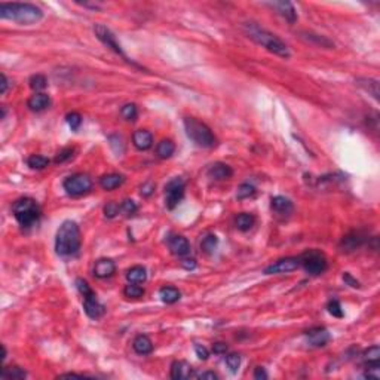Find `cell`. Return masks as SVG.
Wrapping results in <instances>:
<instances>
[{"mask_svg": "<svg viewBox=\"0 0 380 380\" xmlns=\"http://www.w3.org/2000/svg\"><path fill=\"white\" fill-rule=\"evenodd\" d=\"M244 33L253 40L255 42L257 45L263 46L265 49H268L269 52L278 55V57H282V58H290V49L288 46L285 45L278 36H275L273 33L268 32L266 29L257 26L255 22H245L244 26Z\"/></svg>", "mask_w": 380, "mask_h": 380, "instance_id": "1", "label": "cell"}, {"mask_svg": "<svg viewBox=\"0 0 380 380\" xmlns=\"http://www.w3.org/2000/svg\"><path fill=\"white\" fill-rule=\"evenodd\" d=\"M82 244V238H80V230L79 226L71 222L65 220L60 226L57 236H55V250L60 255L63 257H70L79 253Z\"/></svg>", "mask_w": 380, "mask_h": 380, "instance_id": "2", "label": "cell"}, {"mask_svg": "<svg viewBox=\"0 0 380 380\" xmlns=\"http://www.w3.org/2000/svg\"><path fill=\"white\" fill-rule=\"evenodd\" d=\"M0 18L30 26L43 18V12L32 3H0Z\"/></svg>", "mask_w": 380, "mask_h": 380, "instance_id": "3", "label": "cell"}, {"mask_svg": "<svg viewBox=\"0 0 380 380\" xmlns=\"http://www.w3.org/2000/svg\"><path fill=\"white\" fill-rule=\"evenodd\" d=\"M184 129L187 137L192 140L196 146L204 147V149H211L216 146V137H214L212 131L209 129L208 125L204 122L198 121L195 117H186L184 119Z\"/></svg>", "mask_w": 380, "mask_h": 380, "instance_id": "4", "label": "cell"}, {"mask_svg": "<svg viewBox=\"0 0 380 380\" xmlns=\"http://www.w3.org/2000/svg\"><path fill=\"white\" fill-rule=\"evenodd\" d=\"M12 212L22 227H30L40 219V206L32 198H21L12 205Z\"/></svg>", "mask_w": 380, "mask_h": 380, "instance_id": "5", "label": "cell"}, {"mask_svg": "<svg viewBox=\"0 0 380 380\" xmlns=\"http://www.w3.org/2000/svg\"><path fill=\"white\" fill-rule=\"evenodd\" d=\"M300 266L312 276H318L327 270V258L318 250H307L300 257Z\"/></svg>", "mask_w": 380, "mask_h": 380, "instance_id": "6", "label": "cell"}, {"mask_svg": "<svg viewBox=\"0 0 380 380\" xmlns=\"http://www.w3.org/2000/svg\"><path fill=\"white\" fill-rule=\"evenodd\" d=\"M64 190L71 196H80L92 189V180L86 174H73L64 180Z\"/></svg>", "mask_w": 380, "mask_h": 380, "instance_id": "7", "label": "cell"}, {"mask_svg": "<svg viewBox=\"0 0 380 380\" xmlns=\"http://www.w3.org/2000/svg\"><path fill=\"white\" fill-rule=\"evenodd\" d=\"M184 189H186V183L183 181V178L175 177L173 180H170L165 186V205L168 209H174L180 201L184 196Z\"/></svg>", "mask_w": 380, "mask_h": 380, "instance_id": "8", "label": "cell"}, {"mask_svg": "<svg viewBox=\"0 0 380 380\" xmlns=\"http://www.w3.org/2000/svg\"><path fill=\"white\" fill-rule=\"evenodd\" d=\"M94 33H95V36H97V39H98L101 43H104V45L109 48V49H111L114 54L121 55V57H124V58L127 60V55H125V52H124V49H122V46L117 43L114 34H113L106 26H103V24H95Z\"/></svg>", "mask_w": 380, "mask_h": 380, "instance_id": "9", "label": "cell"}, {"mask_svg": "<svg viewBox=\"0 0 380 380\" xmlns=\"http://www.w3.org/2000/svg\"><path fill=\"white\" fill-rule=\"evenodd\" d=\"M299 266H300V260H299V257H287V258L278 260L276 263L268 266V268L265 269V273H266V275L288 273V272H293V270L299 269Z\"/></svg>", "mask_w": 380, "mask_h": 380, "instance_id": "10", "label": "cell"}, {"mask_svg": "<svg viewBox=\"0 0 380 380\" xmlns=\"http://www.w3.org/2000/svg\"><path fill=\"white\" fill-rule=\"evenodd\" d=\"M307 342L315 348H322L330 342V332L324 327H315L306 332Z\"/></svg>", "mask_w": 380, "mask_h": 380, "instance_id": "11", "label": "cell"}, {"mask_svg": "<svg viewBox=\"0 0 380 380\" xmlns=\"http://www.w3.org/2000/svg\"><path fill=\"white\" fill-rule=\"evenodd\" d=\"M266 5L270 6L272 9H275L282 18H285L290 24H294L297 21V12H296V8L293 6L291 2H269Z\"/></svg>", "mask_w": 380, "mask_h": 380, "instance_id": "12", "label": "cell"}, {"mask_svg": "<svg viewBox=\"0 0 380 380\" xmlns=\"http://www.w3.org/2000/svg\"><path fill=\"white\" fill-rule=\"evenodd\" d=\"M168 247L174 255L184 257L190 253V244L181 235H171L168 238Z\"/></svg>", "mask_w": 380, "mask_h": 380, "instance_id": "13", "label": "cell"}, {"mask_svg": "<svg viewBox=\"0 0 380 380\" xmlns=\"http://www.w3.org/2000/svg\"><path fill=\"white\" fill-rule=\"evenodd\" d=\"M83 311L91 319H100L106 314V307L97 300V297L92 296L83 299Z\"/></svg>", "mask_w": 380, "mask_h": 380, "instance_id": "14", "label": "cell"}, {"mask_svg": "<svg viewBox=\"0 0 380 380\" xmlns=\"http://www.w3.org/2000/svg\"><path fill=\"white\" fill-rule=\"evenodd\" d=\"M208 177L212 178V180H229L232 175H233V170L230 168V166L227 163H223V162H216V163H212L208 171H206Z\"/></svg>", "mask_w": 380, "mask_h": 380, "instance_id": "15", "label": "cell"}, {"mask_svg": "<svg viewBox=\"0 0 380 380\" xmlns=\"http://www.w3.org/2000/svg\"><path fill=\"white\" fill-rule=\"evenodd\" d=\"M114 272H116V265L110 258H100L94 266V275L100 279L110 278Z\"/></svg>", "mask_w": 380, "mask_h": 380, "instance_id": "16", "label": "cell"}, {"mask_svg": "<svg viewBox=\"0 0 380 380\" xmlns=\"http://www.w3.org/2000/svg\"><path fill=\"white\" fill-rule=\"evenodd\" d=\"M132 142L138 150H149L153 146V135L146 129H137L132 134Z\"/></svg>", "mask_w": 380, "mask_h": 380, "instance_id": "17", "label": "cell"}, {"mask_svg": "<svg viewBox=\"0 0 380 380\" xmlns=\"http://www.w3.org/2000/svg\"><path fill=\"white\" fill-rule=\"evenodd\" d=\"M192 373H193L192 365L186 361H174L171 365V377L174 380L189 379V377H192Z\"/></svg>", "mask_w": 380, "mask_h": 380, "instance_id": "18", "label": "cell"}, {"mask_svg": "<svg viewBox=\"0 0 380 380\" xmlns=\"http://www.w3.org/2000/svg\"><path fill=\"white\" fill-rule=\"evenodd\" d=\"M270 206L276 214H281V216H288V214L293 211V202L285 198V196H275L270 201Z\"/></svg>", "mask_w": 380, "mask_h": 380, "instance_id": "19", "label": "cell"}, {"mask_svg": "<svg viewBox=\"0 0 380 380\" xmlns=\"http://www.w3.org/2000/svg\"><path fill=\"white\" fill-rule=\"evenodd\" d=\"M132 348L138 355H149L153 350V343L146 334H138L132 342Z\"/></svg>", "mask_w": 380, "mask_h": 380, "instance_id": "20", "label": "cell"}, {"mask_svg": "<svg viewBox=\"0 0 380 380\" xmlns=\"http://www.w3.org/2000/svg\"><path fill=\"white\" fill-rule=\"evenodd\" d=\"M356 85L360 88H363L365 92H368V95L379 101V82L376 79H371V78H358L356 79Z\"/></svg>", "mask_w": 380, "mask_h": 380, "instance_id": "21", "label": "cell"}, {"mask_svg": "<svg viewBox=\"0 0 380 380\" xmlns=\"http://www.w3.org/2000/svg\"><path fill=\"white\" fill-rule=\"evenodd\" d=\"M364 238L358 233V232H352L348 236L343 238V241L340 244V247L343 248V251H353L356 248H360L363 245Z\"/></svg>", "mask_w": 380, "mask_h": 380, "instance_id": "22", "label": "cell"}, {"mask_svg": "<svg viewBox=\"0 0 380 380\" xmlns=\"http://www.w3.org/2000/svg\"><path fill=\"white\" fill-rule=\"evenodd\" d=\"M124 181H125V178L121 174H107L100 178V186L104 190H107V192H110V190H114L119 186H122Z\"/></svg>", "mask_w": 380, "mask_h": 380, "instance_id": "23", "label": "cell"}, {"mask_svg": "<svg viewBox=\"0 0 380 380\" xmlns=\"http://www.w3.org/2000/svg\"><path fill=\"white\" fill-rule=\"evenodd\" d=\"M49 103H51V100H49V97H48L46 94L37 92V94L32 95L27 104H29V107L33 111H42V110H45L48 106H49Z\"/></svg>", "mask_w": 380, "mask_h": 380, "instance_id": "24", "label": "cell"}, {"mask_svg": "<svg viewBox=\"0 0 380 380\" xmlns=\"http://www.w3.org/2000/svg\"><path fill=\"white\" fill-rule=\"evenodd\" d=\"M255 223V219L253 214H248V212H242L239 214L236 219H235V226L238 230H241V232H248Z\"/></svg>", "mask_w": 380, "mask_h": 380, "instance_id": "25", "label": "cell"}, {"mask_svg": "<svg viewBox=\"0 0 380 380\" xmlns=\"http://www.w3.org/2000/svg\"><path fill=\"white\" fill-rule=\"evenodd\" d=\"M159 297H160V300H162L163 303L173 304V303H175V301L180 300L181 294H180V291H178L177 288H174V287H162V288L159 290Z\"/></svg>", "mask_w": 380, "mask_h": 380, "instance_id": "26", "label": "cell"}, {"mask_svg": "<svg viewBox=\"0 0 380 380\" xmlns=\"http://www.w3.org/2000/svg\"><path fill=\"white\" fill-rule=\"evenodd\" d=\"M127 279L131 284H142L147 279V272L142 266H134L127 272Z\"/></svg>", "mask_w": 380, "mask_h": 380, "instance_id": "27", "label": "cell"}, {"mask_svg": "<svg viewBox=\"0 0 380 380\" xmlns=\"http://www.w3.org/2000/svg\"><path fill=\"white\" fill-rule=\"evenodd\" d=\"M175 152V144L171 141V140H162L158 147H156V155L160 158V159H168L174 155Z\"/></svg>", "mask_w": 380, "mask_h": 380, "instance_id": "28", "label": "cell"}, {"mask_svg": "<svg viewBox=\"0 0 380 380\" xmlns=\"http://www.w3.org/2000/svg\"><path fill=\"white\" fill-rule=\"evenodd\" d=\"M2 379H9V380H21V379H26L27 377V373L24 371L21 367H3L2 368V373H0Z\"/></svg>", "mask_w": 380, "mask_h": 380, "instance_id": "29", "label": "cell"}, {"mask_svg": "<svg viewBox=\"0 0 380 380\" xmlns=\"http://www.w3.org/2000/svg\"><path fill=\"white\" fill-rule=\"evenodd\" d=\"M304 36H301L303 39H306L307 42L311 43H315L317 46H321V48H327V49H331V48H334V43L331 40H328L327 37L324 36H319V34H314V33H301Z\"/></svg>", "mask_w": 380, "mask_h": 380, "instance_id": "30", "label": "cell"}, {"mask_svg": "<svg viewBox=\"0 0 380 380\" xmlns=\"http://www.w3.org/2000/svg\"><path fill=\"white\" fill-rule=\"evenodd\" d=\"M363 361L365 365H374L380 363V348L379 346H371L363 353Z\"/></svg>", "mask_w": 380, "mask_h": 380, "instance_id": "31", "label": "cell"}, {"mask_svg": "<svg viewBox=\"0 0 380 380\" xmlns=\"http://www.w3.org/2000/svg\"><path fill=\"white\" fill-rule=\"evenodd\" d=\"M217 245H219V239H217L216 235H206L201 242V248L206 254H212L214 251H216Z\"/></svg>", "mask_w": 380, "mask_h": 380, "instance_id": "32", "label": "cell"}, {"mask_svg": "<svg viewBox=\"0 0 380 380\" xmlns=\"http://www.w3.org/2000/svg\"><path fill=\"white\" fill-rule=\"evenodd\" d=\"M48 163H49V159L42 156V155H32L27 159V165L32 170H43L48 166Z\"/></svg>", "mask_w": 380, "mask_h": 380, "instance_id": "33", "label": "cell"}, {"mask_svg": "<svg viewBox=\"0 0 380 380\" xmlns=\"http://www.w3.org/2000/svg\"><path fill=\"white\" fill-rule=\"evenodd\" d=\"M255 195V187L250 183H244L238 187V192H236V198L238 199H248V198H253Z\"/></svg>", "mask_w": 380, "mask_h": 380, "instance_id": "34", "label": "cell"}, {"mask_svg": "<svg viewBox=\"0 0 380 380\" xmlns=\"http://www.w3.org/2000/svg\"><path fill=\"white\" fill-rule=\"evenodd\" d=\"M124 294L129 299H140L144 296V288L140 287V285L137 284H128L125 285V288H124Z\"/></svg>", "mask_w": 380, "mask_h": 380, "instance_id": "35", "label": "cell"}, {"mask_svg": "<svg viewBox=\"0 0 380 380\" xmlns=\"http://www.w3.org/2000/svg\"><path fill=\"white\" fill-rule=\"evenodd\" d=\"M121 114H122V117L125 119V121L132 122V121H135L137 116H138V110H137L135 104H125L121 109Z\"/></svg>", "mask_w": 380, "mask_h": 380, "instance_id": "36", "label": "cell"}, {"mask_svg": "<svg viewBox=\"0 0 380 380\" xmlns=\"http://www.w3.org/2000/svg\"><path fill=\"white\" fill-rule=\"evenodd\" d=\"M76 288H78V291L83 296V299H88V297L95 296V293H94L92 288L89 287V284H88L85 279H82V278H78V279H76Z\"/></svg>", "mask_w": 380, "mask_h": 380, "instance_id": "37", "label": "cell"}, {"mask_svg": "<svg viewBox=\"0 0 380 380\" xmlns=\"http://www.w3.org/2000/svg\"><path fill=\"white\" fill-rule=\"evenodd\" d=\"M65 121L68 124V127L73 129V131H78L82 125V116L78 113V111H71L65 116Z\"/></svg>", "mask_w": 380, "mask_h": 380, "instance_id": "38", "label": "cell"}, {"mask_svg": "<svg viewBox=\"0 0 380 380\" xmlns=\"http://www.w3.org/2000/svg\"><path fill=\"white\" fill-rule=\"evenodd\" d=\"M226 365L229 367V370L232 373H238V370H239V367H241V356L238 353L227 355L226 356Z\"/></svg>", "mask_w": 380, "mask_h": 380, "instance_id": "39", "label": "cell"}, {"mask_svg": "<svg viewBox=\"0 0 380 380\" xmlns=\"http://www.w3.org/2000/svg\"><path fill=\"white\" fill-rule=\"evenodd\" d=\"M46 85H48V80L43 75H34L30 78V88L34 91H42L46 88Z\"/></svg>", "mask_w": 380, "mask_h": 380, "instance_id": "40", "label": "cell"}, {"mask_svg": "<svg viewBox=\"0 0 380 380\" xmlns=\"http://www.w3.org/2000/svg\"><path fill=\"white\" fill-rule=\"evenodd\" d=\"M121 211L125 214L127 217H131V216H134V214L138 211V206H137V204H135L132 199H125V201L121 204Z\"/></svg>", "mask_w": 380, "mask_h": 380, "instance_id": "41", "label": "cell"}, {"mask_svg": "<svg viewBox=\"0 0 380 380\" xmlns=\"http://www.w3.org/2000/svg\"><path fill=\"white\" fill-rule=\"evenodd\" d=\"M327 309H328L330 315L336 317V318H343V309H342V306H340V303L337 300H331L328 303Z\"/></svg>", "mask_w": 380, "mask_h": 380, "instance_id": "42", "label": "cell"}, {"mask_svg": "<svg viewBox=\"0 0 380 380\" xmlns=\"http://www.w3.org/2000/svg\"><path fill=\"white\" fill-rule=\"evenodd\" d=\"M119 211H121V205L116 204V202H109V204L104 206V214H106V217H109V219L116 217L117 214H119Z\"/></svg>", "mask_w": 380, "mask_h": 380, "instance_id": "43", "label": "cell"}, {"mask_svg": "<svg viewBox=\"0 0 380 380\" xmlns=\"http://www.w3.org/2000/svg\"><path fill=\"white\" fill-rule=\"evenodd\" d=\"M73 149L71 147H65V149H63L61 152H58V155L55 156V162L57 163H63V162H65V160H68L71 156H73Z\"/></svg>", "mask_w": 380, "mask_h": 380, "instance_id": "44", "label": "cell"}, {"mask_svg": "<svg viewBox=\"0 0 380 380\" xmlns=\"http://www.w3.org/2000/svg\"><path fill=\"white\" fill-rule=\"evenodd\" d=\"M367 379H374L377 380L380 377V365L379 364H374V365H367V371L364 374Z\"/></svg>", "mask_w": 380, "mask_h": 380, "instance_id": "45", "label": "cell"}, {"mask_svg": "<svg viewBox=\"0 0 380 380\" xmlns=\"http://www.w3.org/2000/svg\"><path fill=\"white\" fill-rule=\"evenodd\" d=\"M109 141H110V146H111V149L114 150V153H117V146L121 147L122 150H125L122 137H119V135H111V137H109Z\"/></svg>", "mask_w": 380, "mask_h": 380, "instance_id": "46", "label": "cell"}, {"mask_svg": "<svg viewBox=\"0 0 380 380\" xmlns=\"http://www.w3.org/2000/svg\"><path fill=\"white\" fill-rule=\"evenodd\" d=\"M195 352H196V355H198L199 360H202V361H206V360H208L209 352H208V349H206L205 346L196 343V345H195Z\"/></svg>", "mask_w": 380, "mask_h": 380, "instance_id": "47", "label": "cell"}, {"mask_svg": "<svg viewBox=\"0 0 380 380\" xmlns=\"http://www.w3.org/2000/svg\"><path fill=\"white\" fill-rule=\"evenodd\" d=\"M227 350V345L224 342H216L212 345V352L217 353V355H222V353H226Z\"/></svg>", "mask_w": 380, "mask_h": 380, "instance_id": "48", "label": "cell"}, {"mask_svg": "<svg viewBox=\"0 0 380 380\" xmlns=\"http://www.w3.org/2000/svg\"><path fill=\"white\" fill-rule=\"evenodd\" d=\"M155 190V184L153 183H144L141 186V195L142 196H150Z\"/></svg>", "mask_w": 380, "mask_h": 380, "instance_id": "49", "label": "cell"}, {"mask_svg": "<svg viewBox=\"0 0 380 380\" xmlns=\"http://www.w3.org/2000/svg\"><path fill=\"white\" fill-rule=\"evenodd\" d=\"M268 377L269 376H268V373H266V370L263 367H257L254 370V379L255 380H266Z\"/></svg>", "mask_w": 380, "mask_h": 380, "instance_id": "50", "label": "cell"}, {"mask_svg": "<svg viewBox=\"0 0 380 380\" xmlns=\"http://www.w3.org/2000/svg\"><path fill=\"white\" fill-rule=\"evenodd\" d=\"M343 281L348 284V285H350V287H353V288H360V282L356 281V279H353L352 276H350V273H345L343 275Z\"/></svg>", "mask_w": 380, "mask_h": 380, "instance_id": "51", "label": "cell"}, {"mask_svg": "<svg viewBox=\"0 0 380 380\" xmlns=\"http://www.w3.org/2000/svg\"><path fill=\"white\" fill-rule=\"evenodd\" d=\"M181 266L186 269V270H193L196 268V261L193 258H186L181 261Z\"/></svg>", "mask_w": 380, "mask_h": 380, "instance_id": "52", "label": "cell"}, {"mask_svg": "<svg viewBox=\"0 0 380 380\" xmlns=\"http://www.w3.org/2000/svg\"><path fill=\"white\" fill-rule=\"evenodd\" d=\"M198 379H208V380H216V379H219V376L214 373V371H204V373H199L198 374Z\"/></svg>", "mask_w": 380, "mask_h": 380, "instance_id": "53", "label": "cell"}, {"mask_svg": "<svg viewBox=\"0 0 380 380\" xmlns=\"http://www.w3.org/2000/svg\"><path fill=\"white\" fill-rule=\"evenodd\" d=\"M8 88H9V79L6 78L5 73H2V83H0V92H2V95L6 94Z\"/></svg>", "mask_w": 380, "mask_h": 380, "instance_id": "54", "label": "cell"}, {"mask_svg": "<svg viewBox=\"0 0 380 380\" xmlns=\"http://www.w3.org/2000/svg\"><path fill=\"white\" fill-rule=\"evenodd\" d=\"M60 377H61V379H65V377H75V379H82L83 376H80V374H75V373H65V374H61Z\"/></svg>", "mask_w": 380, "mask_h": 380, "instance_id": "55", "label": "cell"}, {"mask_svg": "<svg viewBox=\"0 0 380 380\" xmlns=\"http://www.w3.org/2000/svg\"><path fill=\"white\" fill-rule=\"evenodd\" d=\"M2 352H3V353H2V361L5 363V360H6V355H8V353H6V348H5V346H2Z\"/></svg>", "mask_w": 380, "mask_h": 380, "instance_id": "56", "label": "cell"}, {"mask_svg": "<svg viewBox=\"0 0 380 380\" xmlns=\"http://www.w3.org/2000/svg\"><path fill=\"white\" fill-rule=\"evenodd\" d=\"M6 116V107H2V116H0V119H5Z\"/></svg>", "mask_w": 380, "mask_h": 380, "instance_id": "57", "label": "cell"}]
</instances>
